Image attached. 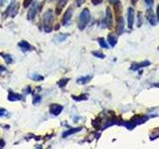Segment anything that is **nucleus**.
I'll return each instance as SVG.
<instances>
[{
  "label": "nucleus",
  "mask_w": 159,
  "mask_h": 149,
  "mask_svg": "<svg viewBox=\"0 0 159 149\" xmlns=\"http://www.w3.org/2000/svg\"><path fill=\"white\" fill-rule=\"evenodd\" d=\"M31 5H32V6H31V8H30V10L28 11V15H27L28 20H33L35 17H36L37 12L39 11V2L33 1V3Z\"/></svg>",
  "instance_id": "5"
},
{
  "label": "nucleus",
  "mask_w": 159,
  "mask_h": 149,
  "mask_svg": "<svg viewBox=\"0 0 159 149\" xmlns=\"http://www.w3.org/2000/svg\"><path fill=\"white\" fill-rule=\"evenodd\" d=\"M30 78H31L32 79H34V81H36V82H40V81H43L44 79V77L41 76V74H32L31 76H30Z\"/></svg>",
  "instance_id": "22"
},
{
  "label": "nucleus",
  "mask_w": 159,
  "mask_h": 149,
  "mask_svg": "<svg viewBox=\"0 0 159 149\" xmlns=\"http://www.w3.org/2000/svg\"><path fill=\"white\" fill-rule=\"evenodd\" d=\"M127 21H128V28H132L134 23V10L133 8H128L127 10Z\"/></svg>",
  "instance_id": "11"
},
{
  "label": "nucleus",
  "mask_w": 159,
  "mask_h": 149,
  "mask_svg": "<svg viewBox=\"0 0 159 149\" xmlns=\"http://www.w3.org/2000/svg\"><path fill=\"white\" fill-rule=\"evenodd\" d=\"M93 56H96V57H98V58H101V59H103L104 58V55L102 53V52H93Z\"/></svg>",
  "instance_id": "27"
},
{
  "label": "nucleus",
  "mask_w": 159,
  "mask_h": 149,
  "mask_svg": "<svg viewBox=\"0 0 159 149\" xmlns=\"http://www.w3.org/2000/svg\"><path fill=\"white\" fill-rule=\"evenodd\" d=\"M18 11H19V3L17 2V0H12L8 8L6 9V16L15 17Z\"/></svg>",
  "instance_id": "3"
},
{
  "label": "nucleus",
  "mask_w": 159,
  "mask_h": 149,
  "mask_svg": "<svg viewBox=\"0 0 159 149\" xmlns=\"http://www.w3.org/2000/svg\"><path fill=\"white\" fill-rule=\"evenodd\" d=\"M1 55V57L4 59V61H5V63H6L7 65H9V64H11L12 62H13V59H12V56L10 54H6V53H1L0 54Z\"/></svg>",
  "instance_id": "19"
},
{
  "label": "nucleus",
  "mask_w": 159,
  "mask_h": 149,
  "mask_svg": "<svg viewBox=\"0 0 159 149\" xmlns=\"http://www.w3.org/2000/svg\"><path fill=\"white\" fill-rule=\"evenodd\" d=\"M51 1H53V0H51Z\"/></svg>",
  "instance_id": "41"
},
{
  "label": "nucleus",
  "mask_w": 159,
  "mask_h": 149,
  "mask_svg": "<svg viewBox=\"0 0 159 149\" xmlns=\"http://www.w3.org/2000/svg\"><path fill=\"white\" fill-rule=\"evenodd\" d=\"M4 2H5V0H0V4H1V6L4 4Z\"/></svg>",
  "instance_id": "37"
},
{
  "label": "nucleus",
  "mask_w": 159,
  "mask_h": 149,
  "mask_svg": "<svg viewBox=\"0 0 159 149\" xmlns=\"http://www.w3.org/2000/svg\"><path fill=\"white\" fill-rule=\"evenodd\" d=\"M103 23H104V26L107 28H111L112 26V13H111V8H108V7L107 8L106 17H104Z\"/></svg>",
  "instance_id": "6"
},
{
  "label": "nucleus",
  "mask_w": 159,
  "mask_h": 149,
  "mask_svg": "<svg viewBox=\"0 0 159 149\" xmlns=\"http://www.w3.org/2000/svg\"><path fill=\"white\" fill-rule=\"evenodd\" d=\"M98 44H99V46H101V48H104V49L108 48V44L106 42V40L103 38H98Z\"/></svg>",
  "instance_id": "23"
},
{
  "label": "nucleus",
  "mask_w": 159,
  "mask_h": 149,
  "mask_svg": "<svg viewBox=\"0 0 159 149\" xmlns=\"http://www.w3.org/2000/svg\"><path fill=\"white\" fill-rule=\"evenodd\" d=\"M102 2V0H92V3L93 5H98V4H101Z\"/></svg>",
  "instance_id": "31"
},
{
  "label": "nucleus",
  "mask_w": 159,
  "mask_h": 149,
  "mask_svg": "<svg viewBox=\"0 0 159 149\" xmlns=\"http://www.w3.org/2000/svg\"><path fill=\"white\" fill-rule=\"evenodd\" d=\"M5 71H6V68L3 67V66H0V74L3 73V72H5Z\"/></svg>",
  "instance_id": "34"
},
{
  "label": "nucleus",
  "mask_w": 159,
  "mask_h": 149,
  "mask_svg": "<svg viewBox=\"0 0 159 149\" xmlns=\"http://www.w3.org/2000/svg\"><path fill=\"white\" fill-rule=\"evenodd\" d=\"M63 106L61 104H57V103H52L50 106V113H52L53 115H59L60 113L63 111Z\"/></svg>",
  "instance_id": "7"
},
{
  "label": "nucleus",
  "mask_w": 159,
  "mask_h": 149,
  "mask_svg": "<svg viewBox=\"0 0 159 149\" xmlns=\"http://www.w3.org/2000/svg\"><path fill=\"white\" fill-rule=\"evenodd\" d=\"M91 21V12L88 8H84L81 12L78 20V27L80 30H84L87 27L89 22Z\"/></svg>",
  "instance_id": "2"
},
{
  "label": "nucleus",
  "mask_w": 159,
  "mask_h": 149,
  "mask_svg": "<svg viewBox=\"0 0 159 149\" xmlns=\"http://www.w3.org/2000/svg\"><path fill=\"white\" fill-rule=\"evenodd\" d=\"M68 37V35H66V34H62V35H60V36L57 38V40L59 42H63L65 39H66Z\"/></svg>",
  "instance_id": "28"
},
{
  "label": "nucleus",
  "mask_w": 159,
  "mask_h": 149,
  "mask_svg": "<svg viewBox=\"0 0 159 149\" xmlns=\"http://www.w3.org/2000/svg\"><path fill=\"white\" fill-rule=\"evenodd\" d=\"M146 18L148 20V22L150 23L151 25H155L156 24V15L154 14V11L151 9V8H149L147 9V11H146Z\"/></svg>",
  "instance_id": "8"
},
{
  "label": "nucleus",
  "mask_w": 159,
  "mask_h": 149,
  "mask_svg": "<svg viewBox=\"0 0 159 149\" xmlns=\"http://www.w3.org/2000/svg\"><path fill=\"white\" fill-rule=\"evenodd\" d=\"M5 145H6V142L4 141V139L0 138V148H3Z\"/></svg>",
  "instance_id": "30"
},
{
  "label": "nucleus",
  "mask_w": 159,
  "mask_h": 149,
  "mask_svg": "<svg viewBox=\"0 0 159 149\" xmlns=\"http://www.w3.org/2000/svg\"><path fill=\"white\" fill-rule=\"evenodd\" d=\"M93 79V76H86V77H81L77 79V83L79 84H88L91 79Z\"/></svg>",
  "instance_id": "18"
},
{
  "label": "nucleus",
  "mask_w": 159,
  "mask_h": 149,
  "mask_svg": "<svg viewBox=\"0 0 159 149\" xmlns=\"http://www.w3.org/2000/svg\"><path fill=\"white\" fill-rule=\"evenodd\" d=\"M42 101V97L39 94H34V98H33V104H38L40 102Z\"/></svg>",
  "instance_id": "24"
},
{
  "label": "nucleus",
  "mask_w": 159,
  "mask_h": 149,
  "mask_svg": "<svg viewBox=\"0 0 159 149\" xmlns=\"http://www.w3.org/2000/svg\"><path fill=\"white\" fill-rule=\"evenodd\" d=\"M155 87H159V84H155Z\"/></svg>",
  "instance_id": "39"
},
{
  "label": "nucleus",
  "mask_w": 159,
  "mask_h": 149,
  "mask_svg": "<svg viewBox=\"0 0 159 149\" xmlns=\"http://www.w3.org/2000/svg\"><path fill=\"white\" fill-rule=\"evenodd\" d=\"M69 81H70V79H69V78L60 79V81L57 83V84H58V87H59V88H65V87H66V84H68V82H69Z\"/></svg>",
  "instance_id": "21"
},
{
  "label": "nucleus",
  "mask_w": 159,
  "mask_h": 149,
  "mask_svg": "<svg viewBox=\"0 0 159 149\" xmlns=\"http://www.w3.org/2000/svg\"><path fill=\"white\" fill-rule=\"evenodd\" d=\"M73 7H69L66 12H65L64 16H63V19H62V24L64 25V26H68V25H70V23H71V20H72V16H73Z\"/></svg>",
  "instance_id": "4"
},
{
  "label": "nucleus",
  "mask_w": 159,
  "mask_h": 149,
  "mask_svg": "<svg viewBox=\"0 0 159 149\" xmlns=\"http://www.w3.org/2000/svg\"><path fill=\"white\" fill-rule=\"evenodd\" d=\"M137 1H138V0H131V2H132L133 4H135V3H136Z\"/></svg>",
  "instance_id": "38"
},
{
  "label": "nucleus",
  "mask_w": 159,
  "mask_h": 149,
  "mask_svg": "<svg viewBox=\"0 0 159 149\" xmlns=\"http://www.w3.org/2000/svg\"><path fill=\"white\" fill-rule=\"evenodd\" d=\"M145 1V3H146V5L147 6H152V4H153V2H154V0H144Z\"/></svg>",
  "instance_id": "29"
},
{
  "label": "nucleus",
  "mask_w": 159,
  "mask_h": 149,
  "mask_svg": "<svg viewBox=\"0 0 159 149\" xmlns=\"http://www.w3.org/2000/svg\"><path fill=\"white\" fill-rule=\"evenodd\" d=\"M148 65H150V63H149L148 61H144V62L139 63V64H133L130 68V70H132V71H136V70H138L139 68L146 67V66H148Z\"/></svg>",
  "instance_id": "17"
},
{
  "label": "nucleus",
  "mask_w": 159,
  "mask_h": 149,
  "mask_svg": "<svg viewBox=\"0 0 159 149\" xmlns=\"http://www.w3.org/2000/svg\"><path fill=\"white\" fill-rule=\"evenodd\" d=\"M53 22H54V15L53 11L49 9L47 12H45L43 15V29L46 33L51 32L53 30Z\"/></svg>",
  "instance_id": "1"
},
{
  "label": "nucleus",
  "mask_w": 159,
  "mask_h": 149,
  "mask_svg": "<svg viewBox=\"0 0 159 149\" xmlns=\"http://www.w3.org/2000/svg\"><path fill=\"white\" fill-rule=\"evenodd\" d=\"M73 99H75V101H77V102H81V101H87L89 96L88 94H81V96H72Z\"/></svg>",
  "instance_id": "20"
},
{
  "label": "nucleus",
  "mask_w": 159,
  "mask_h": 149,
  "mask_svg": "<svg viewBox=\"0 0 159 149\" xmlns=\"http://www.w3.org/2000/svg\"><path fill=\"white\" fill-rule=\"evenodd\" d=\"M8 115V111L5 108H0V117H4Z\"/></svg>",
  "instance_id": "26"
},
{
  "label": "nucleus",
  "mask_w": 159,
  "mask_h": 149,
  "mask_svg": "<svg viewBox=\"0 0 159 149\" xmlns=\"http://www.w3.org/2000/svg\"><path fill=\"white\" fill-rule=\"evenodd\" d=\"M18 47L22 50L23 52H29V51H32V50H34L33 46L31 44H30L29 42L27 41H21L18 43Z\"/></svg>",
  "instance_id": "9"
},
{
  "label": "nucleus",
  "mask_w": 159,
  "mask_h": 149,
  "mask_svg": "<svg viewBox=\"0 0 159 149\" xmlns=\"http://www.w3.org/2000/svg\"><path fill=\"white\" fill-rule=\"evenodd\" d=\"M69 0H59L58 1V4H57V7H56V14L57 15H60L62 12V10L65 8V6L67 5Z\"/></svg>",
  "instance_id": "12"
},
{
  "label": "nucleus",
  "mask_w": 159,
  "mask_h": 149,
  "mask_svg": "<svg viewBox=\"0 0 159 149\" xmlns=\"http://www.w3.org/2000/svg\"><path fill=\"white\" fill-rule=\"evenodd\" d=\"M84 2H86V0H77V6H81Z\"/></svg>",
  "instance_id": "32"
},
{
  "label": "nucleus",
  "mask_w": 159,
  "mask_h": 149,
  "mask_svg": "<svg viewBox=\"0 0 159 149\" xmlns=\"http://www.w3.org/2000/svg\"><path fill=\"white\" fill-rule=\"evenodd\" d=\"M82 127H76V128H71V129H68V130L65 131L63 134H62V136L65 138V137H68L70 135H72V134H75V133H77L79 131H81L82 130Z\"/></svg>",
  "instance_id": "13"
},
{
  "label": "nucleus",
  "mask_w": 159,
  "mask_h": 149,
  "mask_svg": "<svg viewBox=\"0 0 159 149\" xmlns=\"http://www.w3.org/2000/svg\"><path fill=\"white\" fill-rule=\"evenodd\" d=\"M22 99H23L22 94L14 93L12 91H9V93H8V101L9 102H18V101H22Z\"/></svg>",
  "instance_id": "10"
},
{
  "label": "nucleus",
  "mask_w": 159,
  "mask_h": 149,
  "mask_svg": "<svg viewBox=\"0 0 159 149\" xmlns=\"http://www.w3.org/2000/svg\"><path fill=\"white\" fill-rule=\"evenodd\" d=\"M108 1L111 2V3H116V1H118V0H108Z\"/></svg>",
  "instance_id": "36"
},
{
  "label": "nucleus",
  "mask_w": 159,
  "mask_h": 149,
  "mask_svg": "<svg viewBox=\"0 0 159 149\" xmlns=\"http://www.w3.org/2000/svg\"><path fill=\"white\" fill-rule=\"evenodd\" d=\"M156 17H157V20L159 21V5L157 6V10H156Z\"/></svg>",
  "instance_id": "35"
},
{
  "label": "nucleus",
  "mask_w": 159,
  "mask_h": 149,
  "mask_svg": "<svg viewBox=\"0 0 159 149\" xmlns=\"http://www.w3.org/2000/svg\"><path fill=\"white\" fill-rule=\"evenodd\" d=\"M33 1H34V0H24V1H23V7L24 8L29 7L30 5L33 3Z\"/></svg>",
  "instance_id": "25"
},
{
  "label": "nucleus",
  "mask_w": 159,
  "mask_h": 149,
  "mask_svg": "<svg viewBox=\"0 0 159 149\" xmlns=\"http://www.w3.org/2000/svg\"><path fill=\"white\" fill-rule=\"evenodd\" d=\"M116 24H117V27H116L117 28V32L119 34H121L122 31L124 30V20H123V18L121 16L116 19Z\"/></svg>",
  "instance_id": "16"
},
{
  "label": "nucleus",
  "mask_w": 159,
  "mask_h": 149,
  "mask_svg": "<svg viewBox=\"0 0 159 149\" xmlns=\"http://www.w3.org/2000/svg\"><path fill=\"white\" fill-rule=\"evenodd\" d=\"M158 50H159V47H158Z\"/></svg>",
  "instance_id": "40"
},
{
  "label": "nucleus",
  "mask_w": 159,
  "mask_h": 149,
  "mask_svg": "<svg viewBox=\"0 0 159 149\" xmlns=\"http://www.w3.org/2000/svg\"><path fill=\"white\" fill-rule=\"evenodd\" d=\"M116 42H117V37L116 34H108L107 35V43L111 45V47H114L116 45Z\"/></svg>",
  "instance_id": "14"
},
{
  "label": "nucleus",
  "mask_w": 159,
  "mask_h": 149,
  "mask_svg": "<svg viewBox=\"0 0 159 149\" xmlns=\"http://www.w3.org/2000/svg\"><path fill=\"white\" fill-rule=\"evenodd\" d=\"M147 116H144V115H135L132 119H131V121L135 124H139V123H143L144 121H146L147 120Z\"/></svg>",
  "instance_id": "15"
},
{
  "label": "nucleus",
  "mask_w": 159,
  "mask_h": 149,
  "mask_svg": "<svg viewBox=\"0 0 159 149\" xmlns=\"http://www.w3.org/2000/svg\"><path fill=\"white\" fill-rule=\"evenodd\" d=\"M31 93V88H30L29 86H27L26 88H25V93L28 94V93Z\"/></svg>",
  "instance_id": "33"
}]
</instances>
